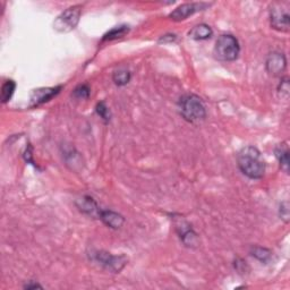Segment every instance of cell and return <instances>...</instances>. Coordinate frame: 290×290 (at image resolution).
I'll list each match as a JSON object with an SVG mask.
<instances>
[{
  "mask_svg": "<svg viewBox=\"0 0 290 290\" xmlns=\"http://www.w3.org/2000/svg\"><path fill=\"white\" fill-rule=\"evenodd\" d=\"M206 3H197V2H191V3H184V5H180L178 8H176L173 12L170 14L169 17L171 18L172 21L180 22L186 20L187 17L193 15L198 10H203L206 8Z\"/></svg>",
  "mask_w": 290,
  "mask_h": 290,
  "instance_id": "9c48e42d",
  "label": "cell"
},
{
  "mask_svg": "<svg viewBox=\"0 0 290 290\" xmlns=\"http://www.w3.org/2000/svg\"><path fill=\"white\" fill-rule=\"evenodd\" d=\"M241 171L249 179H261L266 172V162L255 146L242 147L237 154Z\"/></svg>",
  "mask_w": 290,
  "mask_h": 290,
  "instance_id": "6da1fadb",
  "label": "cell"
},
{
  "mask_svg": "<svg viewBox=\"0 0 290 290\" xmlns=\"http://www.w3.org/2000/svg\"><path fill=\"white\" fill-rule=\"evenodd\" d=\"M24 288H25V289H36V288L42 289L43 287H42L41 285H39L38 282H36V284H35V282H32V281H30V282H28V284H26V285L24 286Z\"/></svg>",
  "mask_w": 290,
  "mask_h": 290,
  "instance_id": "603a6c76",
  "label": "cell"
},
{
  "mask_svg": "<svg viewBox=\"0 0 290 290\" xmlns=\"http://www.w3.org/2000/svg\"><path fill=\"white\" fill-rule=\"evenodd\" d=\"M97 115H99L100 117L102 118L106 122H109V121H110V118H111L110 110H109V108L107 107V104L104 102L97 103Z\"/></svg>",
  "mask_w": 290,
  "mask_h": 290,
  "instance_id": "d6986e66",
  "label": "cell"
},
{
  "mask_svg": "<svg viewBox=\"0 0 290 290\" xmlns=\"http://www.w3.org/2000/svg\"><path fill=\"white\" fill-rule=\"evenodd\" d=\"M83 212L88 213V215H94V212L97 211H100L99 209H97V203L94 202V199L90 196H85L83 197L82 199V205L79 206Z\"/></svg>",
  "mask_w": 290,
  "mask_h": 290,
  "instance_id": "e0dca14e",
  "label": "cell"
},
{
  "mask_svg": "<svg viewBox=\"0 0 290 290\" xmlns=\"http://www.w3.org/2000/svg\"><path fill=\"white\" fill-rule=\"evenodd\" d=\"M181 117L190 122H197L206 117L205 106L201 97L195 94L184 96L179 101Z\"/></svg>",
  "mask_w": 290,
  "mask_h": 290,
  "instance_id": "7a4b0ae2",
  "label": "cell"
},
{
  "mask_svg": "<svg viewBox=\"0 0 290 290\" xmlns=\"http://www.w3.org/2000/svg\"><path fill=\"white\" fill-rule=\"evenodd\" d=\"M82 14V6L76 5L67 8L56 18L53 23V28L60 33H67L77 26L79 17Z\"/></svg>",
  "mask_w": 290,
  "mask_h": 290,
  "instance_id": "277c9868",
  "label": "cell"
},
{
  "mask_svg": "<svg viewBox=\"0 0 290 290\" xmlns=\"http://www.w3.org/2000/svg\"><path fill=\"white\" fill-rule=\"evenodd\" d=\"M213 34L212 28L206 24H199L194 26L192 30L190 31V38L194 39V40H206L210 39Z\"/></svg>",
  "mask_w": 290,
  "mask_h": 290,
  "instance_id": "7c38bea8",
  "label": "cell"
},
{
  "mask_svg": "<svg viewBox=\"0 0 290 290\" xmlns=\"http://www.w3.org/2000/svg\"><path fill=\"white\" fill-rule=\"evenodd\" d=\"M130 77H132V75H130L129 71L127 70H118L114 72V75H112V79H114L115 84L118 86H124L126 84H128Z\"/></svg>",
  "mask_w": 290,
  "mask_h": 290,
  "instance_id": "9a60e30c",
  "label": "cell"
},
{
  "mask_svg": "<svg viewBox=\"0 0 290 290\" xmlns=\"http://www.w3.org/2000/svg\"><path fill=\"white\" fill-rule=\"evenodd\" d=\"M90 92H91V90L89 88V85L81 84L74 90V92H72V96H74L76 99H82L83 100V99H88V97H90Z\"/></svg>",
  "mask_w": 290,
  "mask_h": 290,
  "instance_id": "ac0fdd59",
  "label": "cell"
},
{
  "mask_svg": "<svg viewBox=\"0 0 290 290\" xmlns=\"http://www.w3.org/2000/svg\"><path fill=\"white\" fill-rule=\"evenodd\" d=\"M279 211H280L281 219H284L286 222H288L289 221V204H288V202L281 203L280 210H279Z\"/></svg>",
  "mask_w": 290,
  "mask_h": 290,
  "instance_id": "44dd1931",
  "label": "cell"
},
{
  "mask_svg": "<svg viewBox=\"0 0 290 290\" xmlns=\"http://www.w3.org/2000/svg\"><path fill=\"white\" fill-rule=\"evenodd\" d=\"M279 93L281 94L282 97H285V99H288L289 97V91H290V85H289V78L288 77H285L281 79L280 84H279V88H278Z\"/></svg>",
  "mask_w": 290,
  "mask_h": 290,
  "instance_id": "ffe728a7",
  "label": "cell"
},
{
  "mask_svg": "<svg viewBox=\"0 0 290 290\" xmlns=\"http://www.w3.org/2000/svg\"><path fill=\"white\" fill-rule=\"evenodd\" d=\"M275 157H277L280 168L286 173H289V147L288 144L284 142L275 147Z\"/></svg>",
  "mask_w": 290,
  "mask_h": 290,
  "instance_id": "8fae6325",
  "label": "cell"
},
{
  "mask_svg": "<svg viewBox=\"0 0 290 290\" xmlns=\"http://www.w3.org/2000/svg\"><path fill=\"white\" fill-rule=\"evenodd\" d=\"M271 26L280 32H288L290 28L289 9L284 3H274L270 10Z\"/></svg>",
  "mask_w": 290,
  "mask_h": 290,
  "instance_id": "5b68a950",
  "label": "cell"
},
{
  "mask_svg": "<svg viewBox=\"0 0 290 290\" xmlns=\"http://www.w3.org/2000/svg\"><path fill=\"white\" fill-rule=\"evenodd\" d=\"M129 32V27L126 25H121V26L112 28L111 31H109L108 33L103 36V41H111V40L121 39L122 36L126 35Z\"/></svg>",
  "mask_w": 290,
  "mask_h": 290,
  "instance_id": "5bb4252c",
  "label": "cell"
},
{
  "mask_svg": "<svg viewBox=\"0 0 290 290\" xmlns=\"http://www.w3.org/2000/svg\"><path fill=\"white\" fill-rule=\"evenodd\" d=\"M266 71L273 76H280L287 68V59L282 52L274 51L270 53L266 63Z\"/></svg>",
  "mask_w": 290,
  "mask_h": 290,
  "instance_id": "52a82bcc",
  "label": "cell"
},
{
  "mask_svg": "<svg viewBox=\"0 0 290 290\" xmlns=\"http://www.w3.org/2000/svg\"><path fill=\"white\" fill-rule=\"evenodd\" d=\"M241 52V46L238 40L231 34H222L217 40L215 57L220 61H234L238 58Z\"/></svg>",
  "mask_w": 290,
  "mask_h": 290,
  "instance_id": "3957f363",
  "label": "cell"
},
{
  "mask_svg": "<svg viewBox=\"0 0 290 290\" xmlns=\"http://www.w3.org/2000/svg\"><path fill=\"white\" fill-rule=\"evenodd\" d=\"M251 253L254 257H256L257 260L261 261V262H263V263L269 262L271 256H272V252L270 251V249L264 248V247H259V246L253 247Z\"/></svg>",
  "mask_w": 290,
  "mask_h": 290,
  "instance_id": "2e32d148",
  "label": "cell"
},
{
  "mask_svg": "<svg viewBox=\"0 0 290 290\" xmlns=\"http://www.w3.org/2000/svg\"><path fill=\"white\" fill-rule=\"evenodd\" d=\"M16 84L15 82L12 81V79H8L2 84L1 88V102L7 103L8 101L12 99L14 92H15Z\"/></svg>",
  "mask_w": 290,
  "mask_h": 290,
  "instance_id": "4fadbf2b",
  "label": "cell"
},
{
  "mask_svg": "<svg viewBox=\"0 0 290 290\" xmlns=\"http://www.w3.org/2000/svg\"><path fill=\"white\" fill-rule=\"evenodd\" d=\"M94 259L103 267L111 272H115V273H118L119 271L124 269L126 263L128 262V259L125 255H112V254L103 251L97 252Z\"/></svg>",
  "mask_w": 290,
  "mask_h": 290,
  "instance_id": "8992f818",
  "label": "cell"
},
{
  "mask_svg": "<svg viewBox=\"0 0 290 290\" xmlns=\"http://www.w3.org/2000/svg\"><path fill=\"white\" fill-rule=\"evenodd\" d=\"M175 40H176V35L169 34V35L162 36V38L160 39V42H163V43H166V42H172V41H175Z\"/></svg>",
  "mask_w": 290,
  "mask_h": 290,
  "instance_id": "7402d4cb",
  "label": "cell"
},
{
  "mask_svg": "<svg viewBox=\"0 0 290 290\" xmlns=\"http://www.w3.org/2000/svg\"><path fill=\"white\" fill-rule=\"evenodd\" d=\"M61 86L57 88H41L36 89L32 92L30 97V107H38L40 104H43L51 100L53 97H56L60 92Z\"/></svg>",
  "mask_w": 290,
  "mask_h": 290,
  "instance_id": "ba28073f",
  "label": "cell"
},
{
  "mask_svg": "<svg viewBox=\"0 0 290 290\" xmlns=\"http://www.w3.org/2000/svg\"><path fill=\"white\" fill-rule=\"evenodd\" d=\"M99 217L106 226L112 228V229H119L125 222L124 217L117 212L110 211V210H106V211H101L100 210Z\"/></svg>",
  "mask_w": 290,
  "mask_h": 290,
  "instance_id": "30bf717a",
  "label": "cell"
}]
</instances>
